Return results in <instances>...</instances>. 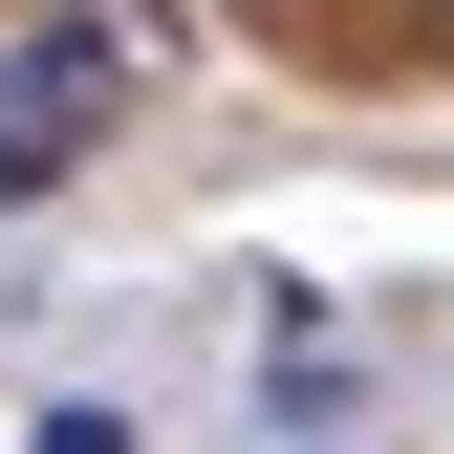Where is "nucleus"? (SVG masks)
<instances>
[{
    "label": "nucleus",
    "instance_id": "obj_1",
    "mask_svg": "<svg viewBox=\"0 0 454 454\" xmlns=\"http://www.w3.org/2000/svg\"><path fill=\"white\" fill-rule=\"evenodd\" d=\"M87 108H130V22H43L22 66H0V130H43V152H66Z\"/></svg>",
    "mask_w": 454,
    "mask_h": 454
},
{
    "label": "nucleus",
    "instance_id": "obj_2",
    "mask_svg": "<svg viewBox=\"0 0 454 454\" xmlns=\"http://www.w3.org/2000/svg\"><path fill=\"white\" fill-rule=\"evenodd\" d=\"M43 454H130V411H43Z\"/></svg>",
    "mask_w": 454,
    "mask_h": 454
},
{
    "label": "nucleus",
    "instance_id": "obj_3",
    "mask_svg": "<svg viewBox=\"0 0 454 454\" xmlns=\"http://www.w3.org/2000/svg\"><path fill=\"white\" fill-rule=\"evenodd\" d=\"M433 43H454V0H433Z\"/></svg>",
    "mask_w": 454,
    "mask_h": 454
},
{
    "label": "nucleus",
    "instance_id": "obj_4",
    "mask_svg": "<svg viewBox=\"0 0 454 454\" xmlns=\"http://www.w3.org/2000/svg\"><path fill=\"white\" fill-rule=\"evenodd\" d=\"M260 22H281V0H260Z\"/></svg>",
    "mask_w": 454,
    "mask_h": 454
}]
</instances>
